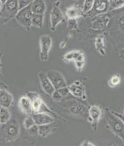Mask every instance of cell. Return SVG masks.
<instances>
[{"mask_svg": "<svg viewBox=\"0 0 124 146\" xmlns=\"http://www.w3.org/2000/svg\"><path fill=\"white\" fill-rule=\"evenodd\" d=\"M109 21L110 19L108 15H100L94 18L91 24V28L94 30H103L108 27Z\"/></svg>", "mask_w": 124, "mask_h": 146, "instance_id": "12", "label": "cell"}, {"mask_svg": "<svg viewBox=\"0 0 124 146\" xmlns=\"http://www.w3.org/2000/svg\"><path fill=\"white\" fill-rule=\"evenodd\" d=\"M66 15L68 19H77L82 16V7H79L78 4H75L67 8L66 10Z\"/></svg>", "mask_w": 124, "mask_h": 146, "instance_id": "18", "label": "cell"}, {"mask_svg": "<svg viewBox=\"0 0 124 146\" xmlns=\"http://www.w3.org/2000/svg\"><path fill=\"white\" fill-rule=\"evenodd\" d=\"M68 27L71 30H75L77 28V19H69L68 21Z\"/></svg>", "mask_w": 124, "mask_h": 146, "instance_id": "29", "label": "cell"}, {"mask_svg": "<svg viewBox=\"0 0 124 146\" xmlns=\"http://www.w3.org/2000/svg\"><path fill=\"white\" fill-rule=\"evenodd\" d=\"M23 125H24V128L27 130L30 129L31 127H32L33 126L36 125L34 120L32 118V115H27V117H25V119L23 121Z\"/></svg>", "mask_w": 124, "mask_h": 146, "instance_id": "27", "label": "cell"}, {"mask_svg": "<svg viewBox=\"0 0 124 146\" xmlns=\"http://www.w3.org/2000/svg\"><path fill=\"white\" fill-rule=\"evenodd\" d=\"M11 119V114L9 108H0V125L7 123Z\"/></svg>", "mask_w": 124, "mask_h": 146, "instance_id": "24", "label": "cell"}, {"mask_svg": "<svg viewBox=\"0 0 124 146\" xmlns=\"http://www.w3.org/2000/svg\"><path fill=\"white\" fill-rule=\"evenodd\" d=\"M44 23V15L39 14H33L32 18V26L41 29L43 27Z\"/></svg>", "mask_w": 124, "mask_h": 146, "instance_id": "23", "label": "cell"}, {"mask_svg": "<svg viewBox=\"0 0 124 146\" xmlns=\"http://www.w3.org/2000/svg\"><path fill=\"white\" fill-rule=\"evenodd\" d=\"M2 139L5 142L9 143L18 139L20 131L19 122L13 119H11L7 123L0 125Z\"/></svg>", "mask_w": 124, "mask_h": 146, "instance_id": "1", "label": "cell"}, {"mask_svg": "<svg viewBox=\"0 0 124 146\" xmlns=\"http://www.w3.org/2000/svg\"><path fill=\"white\" fill-rule=\"evenodd\" d=\"M0 85H1V87H3V88H5V89H7V88H8L7 85H5V83H2V82H1V80H0Z\"/></svg>", "mask_w": 124, "mask_h": 146, "instance_id": "35", "label": "cell"}, {"mask_svg": "<svg viewBox=\"0 0 124 146\" xmlns=\"http://www.w3.org/2000/svg\"><path fill=\"white\" fill-rule=\"evenodd\" d=\"M18 106L20 110L27 115H32L33 113L32 102L27 96H22L18 101Z\"/></svg>", "mask_w": 124, "mask_h": 146, "instance_id": "16", "label": "cell"}, {"mask_svg": "<svg viewBox=\"0 0 124 146\" xmlns=\"http://www.w3.org/2000/svg\"><path fill=\"white\" fill-rule=\"evenodd\" d=\"M33 13L31 9L30 4L18 11L16 16L15 17L16 21L24 28L26 30L29 31L32 27V18Z\"/></svg>", "mask_w": 124, "mask_h": 146, "instance_id": "4", "label": "cell"}, {"mask_svg": "<svg viewBox=\"0 0 124 146\" xmlns=\"http://www.w3.org/2000/svg\"><path fill=\"white\" fill-rule=\"evenodd\" d=\"M94 1H84L82 3V11L84 15H88L90 13L91 10H92L93 6H94Z\"/></svg>", "mask_w": 124, "mask_h": 146, "instance_id": "25", "label": "cell"}, {"mask_svg": "<svg viewBox=\"0 0 124 146\" xmlns=\"http://www.w3.org/2000/svg\"><path fill=\"white\" fill-rule=\"evenodd\" d=\"M40 53L39 57L41 61H47L49 54L52 46V37L48 35H42L39 38Z\"/></svg>", "mask_w": 124, "mask_h": 146, "instance_id": "6", "label": "cell"}, {"mask_svg": "<svg viewBox=\"0 0 124 146\" xmlns=\"http://www.w3.org/2000/svg\"><path fill=\"white\" fill-rule=\"evenodd\" d=\"M32 1H18V7H19V10L23 9V8L27 7L28 5L31 4Z\"/></svg>", "mask_w": 124, "mask_h": 146, "instance_id": "32", "label": "cell"}, {"mask_svg": "<svg viewBox=\"0 0 124 146\" xmlns=\"http://www.w3.org/2000/svg\"><path fill=\"white\" fill-rule=\"evenodd\" d=\"M80 146H95V145H94L92 143L89 142V141H84V142L82 143L81 145Z\"/></svg>", "mask_w": 124, "mask_h": 146, "instance_id": "33", "label": "cell"}, {"mask_svg": "<svg viewBox=\"0 0 124 146\" xmlns=\"http://www.w3.org/2000/svg\"><path fill=\"white\" fill-rule=\"evenodd\" d=\"M88 108L84 104L77 101H73L69 105V109L71 114L84 118H88Z\"/></svg>", "mask_w": 124, "mask_h": 146, "instance_id": "9", "label": "cell"}, {"mask_svg": "<svg viewBox=\"0 0 124 146\" xmlns=\"http://www.w3.org/2000/svg\"><path fill=\"white\" fill-rule=\"evenodd\" d=\"M121 83V78L119 75H114L109 79L108 82V85L111 88H114V87L119 85Z\"/></svg>", "mask_w": 124, "mask_h": 146, "instance_id": "28", "label": "cell"}, {"mask_svg": "<svg viewBox=\"0 0 124 146\" xmlns=\"http://www.w3.org/2000/svg\"><path fill=\"white\" fill-rule=\"evenodd\" d=\"M18 11V1H6L0 10V24H6L15 18Z\"/></svg>", "mask_w": 124, "mask_h": 146, "instance_id": "3", "label": "cell"}, {"mask_svg": "<svg viewBox=\"0 0 124 146\" xmlns=\"http://www.w3.org/2000/svg\"><path fill=\"white\" fill-rule=\"evenodd\" d=\"M105 119L111 131L121 139H124V124L123 120L118 117L111 111L106 109L105 111Z\"/></svg>", "mask_w": 124, "mask_h": 146, "instance_id": "2", "label": "cell"}, {"mask_svg": "<svg viewBox=\"0 0 124 146\" xmlns=\"http://www.w3.org/2000/svg\"><path fill=\"white\" fill-rule=\"evenodd\" d=\"M28 133L31 135V136H36L38 134V126L34 125L32 127H31L30 129L27 130Z\"/></svg>", "mask_w": 124, "mask_h": 146, "instance_id": "31", "label": "cell"}, {"mask_svg": "<svg viewBox=\"0 0 124 146\" xmlns=\"http://www.w3.org/2000/svg\"><path fill=\"white\" fill-rule=\"evenodd\" d=\"M70 94L69 90L67 86L65 88H60V89L55 90L54 92L52 94V98L54 101L57 102H59L66 99Z\"/></svg>", "mask_w": 124, "mask_h": 146, "instance_id": "21", "label": "cell"}, {"mask_svg": "<svg viewBox=\"0 0 124 146\" xmlns=\"http://www.w3.org/2000/svg\"><path fill=\"white\" fill-rule=\"evenodd\" d=\"M38 76L43 90L44 91L46 94H48V95H52V94L54 92V91H55V88H54V87L52 86L51 82L49 81V80L48 79V78H47L46 73H39Z\"/></svg>", "mask_w": 124, "mask_h": 146, "instance_id": "14", "label": "cell"}, {"mask_svg": "<svg viewBox=\"0 0 124 146\" xmlns=\"http://www.w3.org/2000/svg\"><path fill=\"white\" fill-rule=\"evenodd\" d=\"M108 11H109V1H94L92 10L90 11V13L91 16H96V15H103Z\"/></svg>", "mask_w": 124, "mask_h": 146, "instance_id": "11", "label": "cell"}, {"mask_svg": "<svg viewBox=\"0 0 124 146\" xmlns=\"http://www.w3.org/2000/svg\"><path fill=\"white\" fill-rule=\"evenodd\" d=\"M57 125L55 122L47 125H43L38 126V136L43 138H46L47 136L52 134L57 129Z\"/></svg>", "mask_w": 124, "mask_h": 146, "instance_id": "17", "label": "cell"}, {"mask_svg": "<svg viewBox=\"0 0 124 146\" xmlns=\"http://www.w3.org/2000/svg\"><path fill=\"white\" fill-rule=\"evenodd\" d=\"M32 118L34 120L36 125L40 126L50 124L55 122V118L49 115L43 113H34L32 115Z\"/></svg>", "mask_w": 124, "mask_h": 146, "instance_id": "15", "label": "cell"}, {"mask_svg": "<svg viewBox=\"0 0 124 146\" xmlns=\"http://www.w3.org/2000/svg\"><path fill=\"white\" fill-rule=\"evenodd\" d=\"M94 46L100 55H106V48L105 46V36L104 35H98L96 37L94 41Z\"/></svg>", "mask_w": 124, "mask_h": 146, "instance_id": "22", "label": "cell"}, {"mask_svg": "<svg viewBox=\"0 0 124 146\" xmlns=\"http://www.w3.org/2000/svg\"><path fill=\"white\" fill-rule=\"evenodd\" d=\"M49 81L52 83L55 90L65 88L67 86V83L62 74L57 70H50L46 73Z\"/></svg>", "mask_w": 124, "mask_h": 146, "instance_id": "7", "label": "cell"}, {"mask_svg": "<svg viewBox=\"0 0 124 146\" xmlns=\"http://www.w3.org/2000/svg\"><path fill=\"white\" fill-rule=\"evenodd\" d=\"M13 97L5 88L0 90V108H9L13 104Z\"/></svg>", "mask_w": 124, "mask_h": 146, "instance_id": "13", "label": "cell"}, {"mask_svg": "<svg viewBox=\"0 0 124 146\" xmlns=\"http://www.w3.org/2000/svg\"><path fill=\"white\" fill-rule=\"evenodd\" d=\"M31 9L33 14H39L44 15L46 11V4L44 1L42 0H36L32 1L30 4Z\"/></svg>", "mask_w": 124, "mask_h": 146, "instance_id": "19", "label": "cell"}, {"mask_svg": "<svg viewBox=\"0 0 124 146\" xmlns=\"http://www.w3.org/2000/svg\"><path fill=\"white\" fill-rule=\"evenodd\" d=\"M1 88H3V87H1V85H0V90H1Z\"/></svg>", "mask_w": 124, "mask_h": 146, "instance_id": "37", "label": "cell"}, {"mask_svg": "<svg viewBox=\"0 0 124 146\" xmlns=\"http://www.w3.org/2000/svg\"><path fill=\"white\" fill-rule=\"evenodd\" d=\"M2 4H3V2L1 1H0V10H1V7H2Z\"/></svg>", "mask_w": 124, "mask_h": 146, "instance_id": "36", "label": "cell"}, {"mask_svg": "<svg viewBox=\"0 0 124 146\" xmlns=\"http://www.w3.org/2000/svg\"><path fill=\"white\" fill-rule=\"evenodd\" d=\"M1 59H2V53L0 52V78L2 76V63H1Z\"/></svg>", "mask_w": 124, "mask_h": 146, "instance_id": "34", "label": "cell"}, {"mask_svg": "<svg viewBox=\"0 0 124 146\" xmlns=\"http://www.w3.org/2000/svg\"><path fill=\"white\" fill-rule=\"evenodd\" d=\"M103 115V111L98 106L93 105L88 108V120L94 131H96L98 123Z\"/></svg>", "mask_w": 124, "mask_h": 146, "instance_id": "8", "label": "cell"}, {"mask_svg": "<svg viewBox=\"0 0 124 146\" xmlns=\"http://www.w3.org/2000/svg\"><path fill=\"white\" fill-rule=\"evenodd\" d=\"M124 1H120V0H112V1H109V11H110L114 10V9H118L119 8H121L123 7Z\"/></svg>", "mask_w": 124, "mask_h": 146, "instance_id": "26", "label": "cell"}, {"mask_svg": "<svg viewBox=\"0 0 124 146\" xmlns=\"http://www.w3.org/2000/svg\"><path fill=\"white\" fill-rule=\"evenodd\" d=\"M63 60L66 62L77 61V60H84V55L80 50L69 51L63 56Z\"/></svg>", "mask_w": 124, "mask_h": 146, "instance_id": "20", "label": "cell"}, {"mask_svg": "<svg viewBox=\"0 0 124 146\" xmlns=\"http://www.w3.org/2000/svg\"><path fill=\"white\" fill-rule=\"evenodd\" d=\"M75 67L78 71H81L83 69L84 66V60H77V61H75Z\"/></svg>", "mask_w": 124, "mask_h": 146, "instance_id": "30", "label": "cell"}, {"mask_svg": "<svg viewBox=\"0 0 124 146\" xmlns=\"http://www.w3.org/2000/svg\"><path fill=\"white\" fill-rule=\"evenodd\" d=\"M111 146H118L117 145H116V144H114V145H112Z\"/></svg>", "mask_w": 124, "mask_h": 146, "instance_id": "38", "label": "cell"}, {"mask_svg": "<svg viewBox=\"0 0 124 146\" xmlns=\"http://www.w3.org/2000/svg\"><path fill=\"white\" fill-rule=\"evenodd\" d=\"M67 88L69 90V93L74 97L78 99H86L84 88L80 80H76L73 83L67 85Z\"/></svg>", "mask_w": 124, "mask_h": 146, "instance_id": "10", "label": "cell"}, {"mask_svg": "<svg viewBox=\"0 0 124 146\" xmlns=\"http://www.w3.org/2000/svg\"><path fill=\"white\" fill-rule=\"evenodd\" d=\"M60 4H61V1H56L53 4V7H52L50 12V15H49L50 29L52 32L55 31L57 26L64 20V16H63L61 9L60 8Z\"/></svg>", "mask_w": 124, "mask_h": 146, "instance_id": "5", "label": "cell"}]
</instances>
